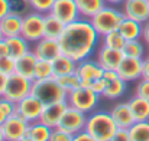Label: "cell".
I'll return each instance as SVG.
<instances>
[{
    "instance_id": "1",
    "label": "cell",
    "mask_w": 149,
    "mask_h": 141,
    "mask_svg": "<svg viewBox=\"0 0 149 141\" xmlns=\"http://www.w3.org/2000/svg\"><path fill=\"white\" fill-rule=\"evenodd\" d=\"M100 35L88 19H78L65 25L58 42L61 52L75 62L90 58L99 45Z\"/></svg>"
},
{
    "instance_id": "2",
    "label": "cell",
    "mask_w": 149,
    "mask_h": 141,
    "mask_svg": "<svg viewBox=\"0 0 149 141\" xmlns=\"http://www.w3.org/2000/svg\"><path fill=\"white\" fill-rule=\"evenodd\" d=\"M84 131H87L96 140L109 141L117 131V125L113 121L110 112L99 111V112H93L87 117V124H86Z\"/></svg>"
},
{
    "instance_id": "3",
    "label": "cell",
    "mask_w": 149,
    "mask_h": 141,
    "mask_svg": "<svg viewBox=\"0 0 149 141\" xmlns=\"http://www.w3.org/2000/svg\"><path fill=\"white\" fill-rule=\"evenodd\" d=\"M32 95L38 96L45 105L59 101H67L68 92L61 87L55 76L47 79H33L32 81Z\"/></svg>"
},
{
    "instance_id": "4",
    "label": "cell",
    "mask_w": 149,
    "mask_h": 141,
    "mask_svg": "<svg viewBox=\"0 0 149 141\" xmlns=\"http://www.w3.org/2000/svg\"><path fill=\"white\" fill-rule=\"evenodd\" d=\"M123 19H125L123 12L117 10L111 4H106L99 13H96L90 19V22L100 36H104L113 30H117L120 23L123 22Z\"/></svg>"
},
{
    "instance_id": "5",
    "label": "cell",
    "mask_w": 149,
    "mask_h": 141,
    "mask_svg": "<svg viewBox=\"0 0 149 141\" xmlns=\"http://www.w3.org/2000/svg\"><path fill=\"white\" fill-rule=\"evenodd\" d=\"M100 95L96 94L91 88L87 87H80L71 92H68L67 96V102L68 105L83 111V112H93L99 104Z\"/></svg>"
},
{
    "instance_id": "6",
    "label": "cell",
    "mask_w": 149,
    "mask_h": 141,
    "mask_svg": "<svg viewBox=\"0 0 149 141\" xmlns=\"http://www.w3.org/2000/svg\"><path fill=\"white\" fill-rule=\"evenodd\" d=\"M31 94H32V79H28L16 72L7 76L4 95H3L4 98L16 104Z\"/></svg>"
},
{
    "instance_id": "7",
    "label": "cell",
    "mask_w": 149,
    "mask_h": 141,
    "mask_svg": "<svg viewBox=\"0 0 149 141\" xmlns=\"http://www.w3.org/2000/svg\"><path fill=\"white\" fill-rule=\"evenodd\" d=\"M44 22H45V14L39 12L26 13L23 16L22 36L31 43H36L38 41H41L42 38H45Z\"/></svg>"
},
{
    "instance_id": "8",
    "label": "cell",
    "mask_w": 149,
    "mask_h": 141,
    "mask_svg": "<svg viewBox=\"0 0 149 141\" xmlns=\"http://www.w3.org/2000/svg\"><path fill=\"white\" fill-rule=\"evenodd\" d=\"M86 124H87L86 112L68 105V108L64 112V115H62L56 128H61V130H64V131H67L72 135H77V134H80L81 131L86 130Z\"/></svg>"
},
{
    "instance_id": "9",
    "label": "cell",
    "mask_w": 149,
    "mask_h": 141,
    "mask_svg": "<svg viewBox=\"0 0 149 141\" xmlns=\"http://www.w3.org/2000/svg\"><path fill=\"white\" fill-rule=\"evenodd\" d=\"M45 104L35 95H28L22 101L16 102V112L23 117L28 122H35L39 121L42 112H44Z\"/></svg>"
},
{
    "instance_id": "10",
    "label": "cell",
    "mask_w": 149,
    "mask_h": 141,
    "mask_svg": "<svg viewBox=\"0 0 149 141\" xmlns=\"http://www.w3.org/2000/svg\"><path fill=\"white\" fill-rule=\"evenodd\" d=\"M29 124L23 117H20L16 111L1 124V130L4 134L6 141H19L20 138L26 137Z\"/></svg>"
},
{
    "instance_id": "11",
    "label": "cell",
    "mask_w": 149,
    "mask_h": 141,
    "mask_svg": "<svg viewBox=\"0 0 149 141\" xmlns=\"http://www.w3.org/2000/svg\"><path fill=\"white\" fill-rule=\"evenodd\" d=\"M75 72L81 79V87H87V88H90L94 81H97V79L104 76V69L97 62V59L93 61L90 58H87L84 61H80L78 65H77Z\"/></svg>"
},
{
    "instance_id": "12",
    "label": "cell",
    "mask_w": 149,
    "mask_h": 141,
    "mask_svg": "<svg viewBox=\"0 0 149 141\" xmlns=\"http://www.w3.org/2000/svg\"><path fill=\"white\" fill-rule=\"evenodd\" d=\"M49 13L65 25L72 23L80 19V12H78L75 0H55Z\"/></svg>"
},
{
    "instance_id": "13",
    "label": "cell",
    "mask_w": 149,
    "mask_h": 141,
    "mask_svg": "<svg viewBox=\"0 0 149 141\" xmlns=\"http://www.w3.org/2000/svg\"><path fill=\"white\" fill-rule=\"evenodd\" d=\"M142 68H143V59L142 58L125 56L116 71H117V74L120 75L122 79L129 82V81H136V79L142 78Z\"/></svg>"
},
{
    "instance_id": "14",
    "label": "cell",
    "mask_w": 149,
    "mask_h": 141,
    "mask_svg": "<svg viewBox=\"0 0 149 141\" xmlns=\"http://www.w3.org/2000/svg\"><path fill=\"white\" fill-rule=\"evenodd\" d=\"M122 12L126 17L145 23L149 20V0H125Z\"/></svg>"
},
{
    "instance_id": "15",
    "label": "cell",
    "mask_w": 149,
    "mask_h": 141,
    "mask_svg": "<svg viewBox=\"0 0 149 141\" xmlns=\"http://www.w3.org/2000/svg\"><path fill=\"white\" fill-rule=\"evenodd\" d=\"M68 108V102L67 101H59V102H54V104H47L44 108V112L39 118L41 122H44L45 125H48L49 128H56L64 112Z\"/></svg>"
},
{
    "instance_id": "16",
    "label": "cell",
    "mask_w": 149,
    "mask_h": 141,
    "mask_svg": "<svg viewBox=\"0 0 149 141\" xmlns=\"http://www.w3.org/2000/svg\"><path fill=\"white\" fill-rule=\"evenodd\" d=\"M104 78L107 81V88L101 96L107 99H117L126 91V81L120 78L117 71H104Z\"/></svg>"
},
{
    "instance_id": "17",
    "label": "cell",
    "mask_w": 149,
    "mask_h": 141,
    "mask_svg": "<svg viewBox=\"0 0 149 141\" xmlns=\"http://www.w3.org/2000/svg\"><path fill=\"white\" fill-rule=\"evenodd\" d=\"M33 53L36 55L38 59H45V61H54L56 59L62 52L59 47V42L56 39H51V38H42L41 41H38L33 46Z\"/></svg>"
},
{
    "instance_id": "18",
    "label": "cell",
    "mask_w": 149,
    "mask_h": 141,
    "mask_svg": "<svg viewBox=\"0 0 149 141\" xmlns=\"http://www.w3.org/2000/svg\"><path fill=\"white\" fill-rule=\"evenodd\" d=\"M123 58H125V55L122 50L111 49V47H107L104 45L97 52V62L101 65V68L104 71H116Z\"/></svg>"
},
{
    "instance_id": "19",
    "label": "cell",
    "mask_w": 149,
    "mask_h": 141,
    "mask_svg": "<svg viewBox=\"0 0 149 141\" xmlns=\"http://www.w3.org/2000/svg\"><path fill=\"white\" fill-rule=\"evenodd\" d=\"M110 115H111L113 121L116 122L117 128L129 130V128L135 124V118H133V115H132V111H130L127 102H119V104H116V105L111 108Z\"/></svg>"
},
{
    "instance_id": "20",
    "label": "cell",
    "mask_w": 149,
    "mask_h": 141,
    "mask_svg": "<svg viewBox=\"0 0 149 141\" xmlns=\"http://www.w3.org/2000/svg\"><path fill=\"white\" fill-rule=\"evenodd\" d=\"M22 25H23V16L13 12H10L0 20V28L4 38H13L22 35Z\"/></svg>"
},
{
    "instance_id": "21",
    "label": "cell",
    "mask_w": 149,
    "mask_h": 141,
    "mask_svg": "<svg viewBox=\"0 0 149 141\" xmlns=\"http://www.w3.org/2000/svg\"><path fill=\"white\" fill-rule=\"evenodd\" d=\"M38 58L33 53V50H29L28 53L22 55L20 58L16 59V74L28 78V79H35V66H36Z\"/></svg>"
},
{
    "instance_id": "22",
    "label": "cell",
    "mask_w": 149,
    "mask_h": 141,
    "mask_svg": "<svg viewBox=\"0 0 149 141\" xmlns=\"http://www.w3.org/2000/svg\"><path fill=\"white\" fill-rule=\"evenodd\" d=\"M142 29H143V23L129 19L125 16L123 22L119 26V32L123 35V38L126 41H136L142 38Z\"/></svg>"
},
{
    "instance_id": "23",
    "label": "cell",
    "mask_w": 149,
    "mask_h": 141,
    "mask_svg": "<svg viewBox=\"0 0 149 141\" xmlns=\"http://www.w3.org/2000/svg\"><path fill=\"white\" fill-rule=\"evenodd\" d=\"M77 65H78V62H75L70 56L61 53L56 59L52 61L54 76L55 78H59V76H64V75H68V74H74L77 71Z\"/></svg>"
},
{
    "instance_id": "24",
    "label": "cell",
    "mask_w": 149,
    "mask_h": 141,
    "mask_svg": "<svg viewBox=\"0 0 149 141\" xmlns=\"http://www.w3.org/2000/svg\"><path fill=\"white\" fill-rule=\"evenodd\" d=\"M127 104H129V108H130L132 115L135 118V122L149 121V99L135 95Z\"/></svg>"
},
{
    "instance_id": "25",
    "label": "cell",
    "mask_w": 149,
    "mask_h": 141,
    "mask_svg": "<svg viewBox=\"0 0 149 141\" xmlns=\"http://www.w3.org/2000/svg\"><path fill=\"white\" fill-rule=\"evenodd\" d=\"M75 3L80 12V17L88 20L107 4L106 0H75Z\"/></svg>"
},
{
    "instance_id": "26",
    "label": "cell",
    "mask_w": 149,
    "mask_h": 141,
    "mask_svg": "<svg viewBox=\"0 0 149 141\" xmlns=\"http://www.w3.org/2000/svg\"><path fill=\"white\" fill-rule=\"evenodd\" d=\"M65 29V23H62L59 19H56L54 14L47 13L45 14V22H44V32H45V38L51 39H59V36L62 35Z\"/></svg>"
},
{
    "instance_id": "27",
    "label": "cell",
    "mask_w": 149,
    "mask_h": 141,
    "mask_svg": "<svg viewBox=\"0 0 149 141\" xmlns=\"http://www.w3.org/2000/svg\"><path fill=\"white\" fill-rule=\"evenodd\" d=\"M6 41H7V45H9V53L15 59H17L22 55L29 52V43L31 42H28L22 35H17V36H13V38H6Z\"/></svg>"
},
{
    "instance_id": "28",
    "label": "cell",
    "mask_w": 149,
    "mask_h": 141,
    "mask_svg": "<svg viewBox=\"0 0 149 141\" xmlns=\"http://www.w3.org/2000/svg\"><path fill=\"white\" fill-rule=\"evenodd\" d=\"M51 134H52V128H49L48 125H45L41 121H35V122L29 124L26 137L35 141H49Z\"/></svg>"
},
{
    "instance_id": "29",
    "label": "cell",
    "mask_w": 149,
    "mask_h": 141,
    "mask_svg": "<svg viewBox=\"0 0 149 141\" xmlns=\"http://www.w3.org/2000/svg\"><path fill=\"white\" fill-rule=\"evenodd\" d=\"M127 131L130 141H149V121H138Z\"/></svg>"
},
{
    "instance_id": "30",
    "label": "cell",
    "mask_w": 149,
    "mask_h": 141,
    "mask_svg": "<svg viewBox=\"0 0 149 141\" xmlns=\"http://www.w3.org/2000/svg\"><path fill=\"white\" fill-rule=\"evenodd\" d=\"M101 38H103V45L104 46L111 47V49H117V50H122L125 43H126V39L119 32V29L113 30V32H110V33H107V35H104Z\"/></svg>"
},
{
    "instance_id": "31",
    "label": "cell",
    "mask_w": 149,
    "mask_h": 141,
    "mask_svg": "<svg viewBox=\"0 0 149 141\" xmlns=\"http://www.w3.org/2000/svg\"><path fill=\"white\" fill-rule=\"evenodd\" d=\"M54 76V66L51 61L38 59L35 66V79H47Z\"/></svg>"
},
{
    "instance_id": "32",
    "label": "cell",
    "mask_w": 149,
    "mask_h": 141,
    "mask_svg": "<svg viewBox=\"0 0 149 141\" xmlns=\"http://www.w3.org/2000/svg\"><path fill=\"white\" fill-rule=\"evenodd\" d=\"M123 55L125 56H132V58H142L143 53H145V49H143V45L139 39L136 41H126L125 46L122 49Z\"/></svg>"
},
{
    "instance_id": "33",
    "label": "cell",
    "mask_w": 149,
    "mask_h": 141,
    "mask_svg": "<svg viewBox=\"0 0 149 141\" xmlns=\"http://www.w3.org/2000/svg\"><path fill=\"white\" fill-rule=\"evenodd\" d=\"M56 79H58V82L61 84V87H62L67 92H71V91H74V89H77V88L81 87V79H80V76L77 75V72L68 74V75H64V76H59V78H56Z\"/></svg>"
},
{
    "instance_id": "34",
    "label": "cell",
    "mask_w": 149,
    "mask_h": 141,
    "mask_svg": "<svg viewBox=\"0 0 149 141\" xmlns=\"http://www.w3.org/2000/svg\"><path fill=\"white\" fill-rule=\"evenodd\" d=\"M16 111V104L9 101L7 98L1 96L0 98V125Z\"/></svg>"
},
{
    "instance_id": "35",
    "label": "cell",
    "mask_w": 149,
    "mask_h": 141,
    "mask_svg": "<svg viewBox=\"0 0 149 141\" xmlns=\"http://www.w3.org/2000/svg\"><path fill=\"white\" fill-rule=\"evenodd\" d=\"M28 1H29V7L33 12H39L42 14L49 13L55 3V0H28Z\"/></svg>"
},
{
    "instance_id": "36",
    "label": "cell",
    "mask_w": 149,
    "mask_h": 141,
    "mask_svg": "<svg viewBox=\"0 0 149 141\" xmlns=\"http://www.w3.org/2000/svg\"><path fill=\"white\" fill-rule=\"evenodd\" d=\"M0 72L6 76L15 74L16 72V59L12 56L0 58Z\"/></svg>"
},
{
    "instance_id": "37",
    "label": "cell",
    "mask_w": 149,
    "mask_h": 141,
    "mask_svg": "<svg viewBox=\"0 0 149 141\" xmlns=\"http://www.w3.org/2000/svg\"><path fill=\"white\" fill-rule=\"evenodd\" d=\"M72 138H74L72 134H70L61 128H54L49 141H72Z\"/></svg>"
},
{
    "instance_id": "38",
    "label": "cell",
    "mask_w": 149,
    "mask_h": 141,
    "mask_svg": "<svg viewBox=\"0 0 149 141\" xmlns=\"http://www.w3.org/2000/svg\"><path fill=\"white\" fill-rule=\"evenodd\" d=\"M28 6H29L28 0H10V12H13V13H17V14L23 16Z\"/></svg>"
},
{
    "instance_id": "39",
    "label": "cell",
    "mask_w": 149,
    "mask_h": 141,
    "mask_svg": "<svg viewBox=\"0 0 149 141\" xmlns=\"http://www.w3.org/2000/svg\"><path fill=\"white\" fill-rule=\"evenodd\" d=\"M135 95H138V96H141V98H145V99H149V81L148 79H142V81L136 85Z\"/></svg>"
},
{
    "instance_id": "40",
    "label": "cell",
    "mask_w": 149,
    "mask_h": 141,
    "mask_svg": "<svg viewBox=\"0 0 149 141\" xmlns=\"http://www.w3.org/2000/svg\"><path fill=\"white\" fill-rule=\"evenodd\" d=\"M96 94L99 95H103V92L106 91V88H107V81H106V78L103 76V78H100L97 81H94L93 84H91V87H90Z\"/></svg>"
},
{
    "instance_id": "41",
    "label": "cell",
    "mask_w": 149,
    "mask_h": 141,
    "mask_svg": "<svg viewBox=\"0 0 149 141\" xmlns=\"http://www.w3.org/2000/svg\"><path fill=\"white\" fill-rule=\"evenodd\" d=\"M109 141H130L129 131L125 130V128H117V131L114 133V135H113Z\"/></svg>"
},
{
    "instance_id": "42",
    "label": "cell",
    "mask_w": 149,
    "mask_h": 141,
    "mask_svg": "<svg viewBox=\"0 0 149 141\" xmlns=\"http://www.w3.org/2000/svg\"><path fill=\"white\" fill-rule=\"evenodd\" d=\"M10 13V0H0V20Z\"/></svg>"
},
{
    "instance_id": "43",
    "label": "cell",
    "mask_w": 149,
    "mask_h": 141,
    "mask_svg": "<svg viewBox=\"0 0 149 141\" xmlns=\"http://www.w3.org/2000/svg\"><path fill=\"white\" fill-rule=\"evenodd\" d=\"M72 141H99V140H96L94 137H91V135H90L87 131H81L80 134L74 135Z\"/></svg>"
},
{
    "instance_id": "44",
    "label": "cell",
    "mask_w": 149,
    "mask_h": 141,
    "mask_svg": "<svg viewBox=\"0 0 149 141\" xmlns=\"http://www.w3.org/2000/svg\"><path fill=\"white\" fill-rule=\"evenodd\" d=\"M4 56H10V53H9V45H7L6 38L0 41V58H4Z\"/></svg>"
},
{
    "instance_id": "45",
    "label": "cell",
    "mask_w": 149,
    "mask_h": 141,
    "mask_svg": "<svg viewBox=\"0 0 149 141\" xmlns=\"http://www.w3.org/2000/svg\"><path fill=\"white\" fill-rule=\"evenodd\" d=\"M142 79L149 81V58L143 59V68H142Z\"/></svg>"
},
{
    "instance_id": "46",
    "label": "cell",
    "mask_w": 149,
    "mask_h": 141,
    "mask_svg": "<svg viewBox=\"0 0 149 141\" xmlns=\"http://www.w3.org/2000/svg\"><path fill=\"white\" fill-rule=\"evenodd\" d=\"M142 39L145 43L149 45V20L143 23V29H142Z\"/></svg>"
},
{
    "instance_id": "47",
    "label": "cell",
    "mask_w": 149,
    "mask_h": 141,
    "mask_svg": "<svg viewBox=\"0 0 149 141\" xmlns=\"http://www.w3.org/2000/svg\"><path fill=\"white\" fill-rule=\"evenodd\" d=\"M6 82H7V76L3 75L0 72V98L4 95V88H6Z\"/></svg>"
},
{
    "instance_id": "48",
    "label": "cell",
    "mask_w": 149,
    "mask_h": 141,
    "mask_svg": "<svg viewBox=\"0 0 149 141\" xmlns=\"http://www.w3.org/2000/svg\"><path fill=\"white\" fill-rule=\"evenodd\" d=\"M107 4H111V6H116V4H123L125 0H106Z\"/></svg>"
},
{
    "instance_id": "49",
    "label": "cell",
    "mask_w": 149,
    "mask_h": 141,
    "mask_svg": "<svg viewBox=\"0 0 149 141\" xmlns=\"http://www.w3.org/2000/svg\"><path fill=\"white\" fill-rule=\"evenodd\" d=\"M0 141H6V138H4V134H3V130H1V125H0Z\"/></svg>"
},
{
    "instance_id": "50",
    "label": "cell",
    "mask_w": 149,
    "mask_h": 141,
    "mask_svg": "<svg viewBox=\"0 0 149 141\" xmlns=\"http://www.w3.org/2000/svg\"><path fill=\"white\" fill-rule=\"evenodd\" d=\"M19 141H35V140H32V138H29V137H23V138H20Z\"/></svg>"
},
{
    "instance_id": "51",
    "label": "cell",
    "mask_w": 149,
    "mask_h": 141,
    "mask_svg": "<svg viewBox=\"0 0 149 141\" xmlns=\"http://www.w3.org/2000/svg\"><path fill=\"white\" fill-rule=\"evenodd\" d=\"M1 39H4V35H3V32H1V28H0V41Z\"/></svg>"
}]
</instances>
